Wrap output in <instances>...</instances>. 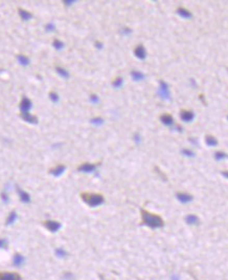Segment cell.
<instances>
[{
    "label": "cell",
    "instance_id": "6da1fadb",
    "mask_svg": "<svg viewBox=\"0 0 228 280\" xmlns=\"http://www.w3.org/2000/svg\"><path fill=\"white\" fill-rule=\"evenodd\" d=\"M140 214H141L142 218V223L152 229H157L161 228L164 226V222H163L162 217L157 215V214H153L151 212H149L145 209L140 210Z\"/></svg>",
    "mask_w": 228,
    "mask_h": 280
},
{
    "label": "cell",
    "instance_id": "7a4b0ae2",
    "mask_svg": "<svg viewBox=\"0 0 228 280\" xmlns=\"http://www.w3.org/2000/svg\"><path fill=\"white\" fill-rule=\"evenodd\" d=\"M81 197L87 205L90 206V207H97V206L102 205V203L105 202L103 194H100V193L84 192V193L81 194Z\"/></svg>",
    "mask_w": 228,
    "mask_h": 280
},
{
    "label": "cell",
    "instance_id": "3957f363",
    "mask_svg": "<svg viewBox=\"0 0 228 280\" xmlns=\"http://www.w3.org/2000/svg\"><path fill=\"white\" fill-rule=\"evenodd\" d=\"M160 85L158 89V95L160 98L164 99V100H170V89H168V86L165 82L160 81Z\"/></svg>",
    "mask_w": 228,
    "mask_h": 280
},
{
    "label": "cell",
    "instance_id": "277c9868",
    "mask_svg": "<svg viewBox=\"0 0 228 280\" xmlns=\"http://www.w3.org/2000/svg\"><path fill=\"white\" fill-rule=\"evenodd\" d=\"M20 274L15 272H3L0 271V280H21Z\"/></svg>",
    "mask_w": 228,
    "mask_h": 280
},
{
    "label": "cell",
    "instance_id": "5b68a950",
    "mask_svg": "<svg viewBox=\"0 0 228 280\" xmlns=\"http://www.w3.org/2000/svg\"><path fill=\"white\" fill-rule=\"evenodd\" d=\"M44 227L49 230L50 232H57L60 230L61 228V223L57 222V220H52V219H48V220H45L43 222Z\"/></svg>",
    "mask_w": 228,
    "mask_h": 280
},
{
    "label": "cell",
    "instance_id": "8992f818",
    "mask_svg": "<svg viewBox=\"0 0 228 280\" xmlns=\"http://www.w3.org/2000/svg\"><path fill=\"white\" fill-rule=\"evenodd\" d=\"M97 165H94V164H90V163H84L82 165L78 166V170L81 172H86V173H90V172H93L96 170Z\"/></svg>",
    "mask_w": 228,
    "mask_h": 280
},
{
    "label": "cell",
    "instance_id": "52a82bcc",
    "mask_svg": "<svg viewBox=\"0 0 228 280\" xmlns=\"http://www.w3.org/2000/svg\"><path fill=\"white\" fill-rule=\"evenodd\" d=\"M32 101L29 100V98L23 97L21 100L20 103V110H21V114H24V112H29L30 108H32Z\"/></svg>",
    "mask_w": 228,
    "mask_h": 280
},
{
    "label": "cell",
    "instance_id": "ba28073f",
    "mask_svg": "<svg viewBox=\"0 0 228 280\" xmlns=\"http://www.w3.org/2000/svg\"><path fill=\"white\" fill-rule=\"evenodd\" d=\"M180 117H181L182 121H184V122H190L195 118V114L191 110H181Z\"/></svg>",
    "mask_w": 228,
    "mask_h": 280
},
{
    "label": "cell",
    "instance_id": "9c48e42d",
    "mask_svg": "<svg viewBox=\"0 0 228 280\" xmlns=\"http://www.w3.org/2000/svg\"><path fill=\"white\" fill-rule=\"evenodd\" d=\"M65 169H66V167L64 166V165H57L56 167H53V168L50 169V170H49V173H50V174H52L53 176L58 177V176H60V175H62V174L64 173Z\"/></svg>",
    "mask_w": 228,
    "mask_h": 280
},
{
    "label": "cell",
    "instance_id": "30bf717a",
    "mask_svg": "<svg viewBox=\"0 0 228 280\" xmlns=\"http://www.w3.org/2000/svg\"><path fill=\"white\" fill-rule=\"evenodd\" d=\"M176 196L179 202H181L182 203H187L193 200V196L188 193H184V192H179L176 194Z\"/></svg>",
    "mask_w": 228,
    "mask_h": 280
},
{
    "label": "cell",
    "instance_id": "8fae6325",
    "mask_svg": "<svg viewBox=\"0 0 228 280\" xmlns=\"http://www.w3.org/2000/svg\"><path fill=\"white\" fill-rule=\"evenodd\" d=\"M134 54H135V56H136L137 58L140 59V60H143V59H145V57H147V52H145V49L142 46L141 44L138 45V46L134 49Z\"/></svg>",
    "mask_w": 228,
    "mask_h": 280
},
{
    "label": "cell",
    "instance_id": "7c38bea8",
    "mask_svg": "<svg viewBox=\"0 0 228 280\" xmlns=\"http://www.w3.org/2000/svg\"><path fill=\"white\" fill-rule=\"evenodd\" d=\"M21 118L23 119L25 122H27V123H32V124L34 123V124H36V123L38 122L37 117H35V115L30 114L29 112H24V114H21Z\"/></svg>",
    "mask_w": 228,
    "mask_h": 280
},
{
    "label": "cell",
    "instance_id": "4fadbf2b",
    "mask_svg": "<svg viewBox=\"0 0 228 280\" xmlns=\"http://www.w3.org/2000/svg\"><path fill=\"white\" fill-rule=\"evenodd\" d=\"M17 191H18V194H19V197H20V200L22 203H29L30 202V196L29 194L27 193V192H25L23 190H21L20 188L17 189Z\"/></svg>",
    "mask_w": 228,
    "mask_h": 280
},
{
    "label": "cell",
    "instance_id": "5bb4252c",
    "mask_svg": "<svg viewBox=\"0 0 228 280\" xmlns=\"http://www.w3.org/2000/svg\"><path fill=\"white\" fill-rule=\"evenodd\" d=\"M160 120H161V122L164 124V125H167V126H172L174 124V119H173V117H172L171 114H162L161 117H160Z\"/></svg>",
    "mask_w": 228,
    "mask_h": 280
},
{
    "label": "cell",
    "instance_id": "9a60e30c",
    "mask_svg": "<svg viewBox=\"0 0 228 280\" xmlns=\"http://www.w3.org/2000/svg\"><path fill=\"white\" fill-rule=\"evenodd\" d=\"M18 12H19V15H20V17L22 18V20H24V21H29V19L33 18V15L29 12H27L26 10H23V8L19 7Z\"/></svg>",
    "mask_w": 228,
    "mask_h": 280
},
{
    "label": "cell",
    "instance_id": "2e32d148",
    "mask_svg": "<svg viewBox=\"0 0 228 280\" xmlns=\"http://www.w3.org/2000/svg\"><path fill=\"white\" fill-rule=\"evenodd\" d=\"M177 13H178L179 15L184 19H190V18L193 17V15H191V13L190 12V11L186 10V8H183V7H179L178 10H177Z\"/></svg>",
    "mask_w": 228,
    "mask_h": 280
},
{
    "label": "cell",
    "instance_id": "e0dca14e",
    "mask_svg": "<svg viewBox=\"0 0 228 280\" xmlns=\"http://www.w3.org/2000/svg\"><path fill=\"white\" fill-rule=\"evenodd\" d=\"M131 77L133 78V80H135V81H140V80H142V79H145V75L140 72H138V70H132Z\"/></svg>",
    "mask_w": 228,
    "mask_h": 280
},
{
    "label": "cell",
    "instance_id": "ac0fdd59",
    "mask_svg": "<svg viewBox=\"0 0 228 280\" xmlns=\"http://www.w3.org/2000/svg\"><path fill=\"white\" fill-rule=\"evenodd\" d=\"M16 219H17V213H16V211H12L10 213V215L7 216V222H5V225L7 226H10V225H12V223H14L16 222Z\"/></svg>",
    "mask_w": 228,
    "mask_h": 280
},
{
    "label": "cell",
    "instance_id": "d6986e66",
    "mask_svg": "<svg viewBox=\"0 0 228 280\" xmlns=\"http://www.w3.org/2000/svg\"><path fill=\"white\" fill-rule=\"evenodd\" d=\"M185 220H186L188 225H198L200 222L199 218L196 215H187L185 217Z\"/></svg>",
    "mask_w": 228,
    "mask_h": 280
},
{
    "label": "cell",
    "instance_id": "ffe728a7",
    "mask_svg": "<svg viewBox=\"0 0 228 280\" xmlns=\"http://www.w3.org/2000/svg\"><path fill=\"white\" fill-rule=\"evenodd\" d=\"M205 142H206V144L208 146H217L218 145V141H217V138L215 137H212V135H206V138H205Z\"/></svg>",
    "mask_w": 228,
    "mask_h": 280
},
{
    "label": "cell",
    "instance_id": "44dd1931",
    "mask_svg": "<svg viewBox=\"0 0 228 280\" xmlns=\"http://www.w3.org/2000/svg\"><path fill=\"white\" fill-rule=\"evenodd\" d=\"M24 262V258L22 257V255H20V254H15V256H14V264L17 265V267H20V265Z\"/></svg>",
    "mask_w": 228,
    "mask_h": 280
},
{
    "label": "cell",
    "instance_id": "7402d4cb",
    "mask_svg": "<svg viewBox=\"0 0 228 280\" xmlns=\"http://www.w3.org/2000/svg\"><path fill=\"white\" fill-rule=\"evenodd\" d=\"M56 70H57V72L61 76L62 78H65V79L69 78V72H67L65 68H63V67L57 66V67H56Z\"/></svg>",
    "mask_w": 228,
    "mask_h": 280
},
{
    "label": "cell",
    "instance_id": "603a6c76",
    "mask_svg": "<svg viewBox=\"0 0 228 280\" xmlns=\"http://www.w3.org/2000/svg\"><path fill=\"white\" fill-rule=\"evenodd\" d=\"M17 59H18V62L21 65H24V66H26V65L29 64V59L27 58L26 56H24V55H18V56H17Z\"/></svg>",
    "mask_w": 228,
    "mask_h": 280
},
{
    "label": "cell",
    "instance_id": "cb8c5ba5",
    "mask_svg": "<svg viewBox=\"0 0 228 280\" xmlns=\"http://www.w3.org/2000/svg\"><path fill=\"white\" fill-rule=\"evenodd\" d=\"M227 157H228V154L225 153L223 151H218L215 153V158L217 161H221V160H224V158H227Z\"/></svg>",
    "mask_w": 228,
    "mask_h": 280
},
{
    "label": "cell",
    "instance_id": "d4e9b609",
    "mask_svg": "<svg viewBox=\"0 0 228 280\" xmlns=\"http://www.w3.org/2000/svg\"><path fill=\"white\" fill-rule=\"evenodd\" d=\"M123 78L122 77H117L114 79V81L112 82V85H113L115 88H119L120 86L123 85Z\"/></svg>",
    "mask_w": 228,
    "mask_h": 280
},
{
    "label": "cell",
    "instance_id": "484cf974",
    "mask_svg": "<svg viewBox=\"0 0 228 280\" xmlns=\"http://www.w3.org/2000/svg\"><path fill=\"white\" fill-rule=\"evenodd\" d=\"M52 45H53V47H55L56 49H58V50H60V49H62L64 47V43L61 40H58V39L53 40Z\"/></svg>",
    "mask_w": 228,
    "mask_h": 280
},
{
    "label": "cell",
    "instance_id": "4316f807",
    "mask_svg": "<svg viewBox=\"0 0 228 280\" xmlns=\"http://www.w3.org/2000/svg\"><path fill=\"white\" fill-rule=\"evenodd\" d=\"M49 99L53 102V103H57V102L59 101L58 93L57 92H53V91H50L49 92Z\"/></svg>",
    "mask_w": 228,
    "mask_h": 280
},
{
    "label": "cell",
    "instance_id": "83f0119b",
    "mask_svg": "<svg viewBox=\"0 0 228 280\" xmlns=\"http://www.w3.org/2000/svg\"><path fill=\"white\" fill-rule=\"evenodd\" d=\"M91 123L94 124V125H102V124L104 123V120L102 118H94L91 120Z\"/></svg>",
    "mask_w": 228,
    "mask_h": 280
},
{
    "label": "cell",
    "instance_id": "f1b7e54d",
    "mask_svg": "<svg viewBox=\"0 0 228 280\" xmlns=\"http://www.w3.org/2000/svg\"><path fill=\"white\" fill-rule=\"evenodd\" d=\"M182 154H184V155H186V156H194V155H195V153H194L193 151H190V150H188V149H182Z\"/></svg>",
    "mask_w": 228,
    "mask_h": 280
},
{
    "label": "cell",
    "instance_id": "f546056e",
    "mask_svg": "<svg viewBox=\"0 0 228 280\" xmlns=\"http://www.w3.org/2000/svg\"><path fill=\"white\" fill-rule=\"evenodd\" d=\"M56 253H57V255L60 257H64L66 255V252L64 251L63 249H58V250H56Z\"/></svg>",
    "mask_w": 228,
    "mask_h": 280
},
{
    "label": "cell",
    "instance_id": "4dcf8cb0",
    "mask_svg": "<svg viewBox=\"0 0 228 280\" xmlns=\"http://www.w3.org/2000/svg\"><path fill=\"white\" fill-rule=\"evenodd\" d=\"M45 29H46L47 32H52V30H55V25H53L52 22H50V23L46 24V26H45Z\"/></svg>",
    "mask_w": 228,
    "mask_h": 280
},
{
    "label": "cell",
    "instance_id": "1f68e13d",
    "mask_svg": "<svg viewBox=\"0 0 228 280\" xmlns=\"http://www.w3.org/2000/svg\"><path fill=\"white\" fill-rule=\"evenodd\" d=\"M90 101L92 102V103H94V104H96L98 101H100V99H98V97L96 95H91L90 96Z\"/></svg>",
    "mask_w": 228,
    "mask_h": 280
},
{
    "label": "cell",
    "instance_id": "d6a6232c",
    "mask_svg": "<svg viewBox=\"0 0 228 280\" xmlns=\"http://www.w3.org/2000/svg\"><path fill=\"white\" fill-rule=\"evenodd\" d=\"M132 30L130 29H128V27H123V29L122 30V33L125 34V35H129V34H131Z\"/></svg>",
    "mask_w": 228,
    "mask_h": 280
},
{
    "label": "cell",
    "instance_id": "836d02e7",
    "mask_svg": "<svg viewBox=\"0 0 228 280\" xmlns=\"http://www.w3.org/2000/svg\"><path fill=\"white\" fill-rule=\"evenodd\" d=\"M1 198H2V200H3L4 203H7L8 202V196H7V193H2L1 194Z\"/></svg>",
    "mask_w": 228,
    "mask_h": 280
},
{
    "label": "cell",
    "instance_id": "e575fe53",
    "mask_svg": "<svg viewBox=\"0 0 228 280\" xmlns=\"http://www.w3.org/2000/svg\"><path fill=\"white\" fill-rule=\"evenodd\" d=\"M5 245H7V241L4 239L0 238V248H4Z\"/></svg>",
    "mask_w": 228,
    "mask_h": 280
},
{
    "label": "cell",
    "instance_id": "d590c367",
    "mask_svg": "<svg viewBox=\"0 0 228 280\" xmlns=\"http://www.w3.org/2000/svg\"><path fill=\"white\" fill-rule=\"evenodd\" d=\"M64 3H65L66 5H71L72 3H74V0H71V1H64Z\"/></svg>",
    "mask_w": 228,
    "mask_h": 280
},
{
    "label": "cell",
    "instance_id": "8d00e7d4",
    "mask_svg": "<svg viewBox=\"0 0 228 280\" xmlns=\"http://www.w3.org/2000/svg\"><path fill=\"white\" fill-rule=\"evenodd\" d=\"M222 174H223V176H225L226 179H228V171H223V172H222Z\"/></svg>",
    "mask_w": 228,
    "mask_h": 280
},
{
    "label": "cell",
    "instance_id": "74e56055",
    "mask_svg": "<svg viewBox=\"0 0 228 280\" xmlns=\"http://www.w3.org/2000/svg\"><path fill=\"white\" fill-rule=\"evenodd\" d=\"M135 141H136V142H139V135L138 134H135Z\"/></svg>",
    "mask_w": 228,
    "mask_h": 280
},
{
    "label": "cell",
    "instance_id": "f35d334b",
    "mask_svg": "<svg viewBox=\"0 0 228 280\" xmlns=\"http://www.w3.org/2000/svg\"><path fill=\"white\" fill-rule=\"evenodd\" d=\"M95 44H96V47H98V49H102V47H103L102 46V43H98V42H96Z\"/></svg>",
    "mask_w": 228,
    "mask_h": 280
},
{
    "label": "cell",
    "instance_id": "ab89813d",
    "mask_svg": "<svg viewBox=\"0 0 228 280\" xmlns=\"http://www.w3.org/2000/svg\"><path fill=\"white\" fill-rule=\"evenodd\" d=\"M227 119H228V117H227Z\"/></svg>",
    "mask_w": 228,
    "mask_h": 280
}]
</instances>
